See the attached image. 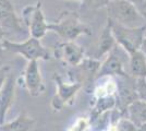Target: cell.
<instances>
[{
	"mask_svg": "<svg viewBox=\"0 0 146 131\" xmlns=\"http://www.w3.org/2000/svg\"><path fill=\"white\" fill-rule=\"evenodd\" d=\"M108 20L125 27H142L146 20L137 7L127 0H109L106 5Z\"/></svg>",
	"mask_w": 146,
	"mask_h": 131,
	"instance_id": "cell-1",
	"label": "cell"
},
{
	"mask_svg": "<svg viewBox=\"0 0 146 131\" xmlns=\"http://www.w3.org/2000/svg\"><path fill=\"white\" fill-rule=\"evenodd\" d=\"M113 36L118 45H120L129 54L140 50L146 35V25L142 27H125L108 20Z\"/></svg>",
	"mask_w": 146,
	"mask_h": 131,
	"instance_id": "cell-2",
	"label": "cell"
},
{
	"mask_svg": "<svg viewBox=\"0 0 146 131\" xmlns=\"http://www.w3.org/2000/svg\"><path fill=\"white\" fill-rule=\"evenodd\" d=\"M1 48L13 54H18L23 56L29 61L38 60V59H47L48 53L45 49L40 41L38 38L32 37L22 41V42H12L9 39H3L1 43Z\"/></svg>",
	"mask_w": 146,
	"mask_h": 131,
	"instance_id": "cell-3",
	"label": "cell"
},
{
	"mask_svg": "<svg viewBox=\"0 0 146 131\" xmlns=\"http://www.w3.org/2000/svg\"><path fill=\"white\" fill-rule=\"evenodd\" d=\"M129 58L130 54L120 45L116 44V46L108 53V56L106 57L105 61L103 63L99 75H121L125 76L127 68H128Z\"/></svg>",
	"mask_w": 146,
	"mask_h": 131,
	"instance_id": "cell-4",
	"label": "cell"
},
{
	"mask_svg": "<svg viewBox=\"0 0 146 131\" xmlns=\"http://www.w3.org/2000/svg\"><path fill=\"white\" fill-rule=\"evenodd\" d=\"M15 81L12 73H8L6 81L0 90V125L5 122V118L14 98Z\"/></svg>",
	"mask_w": 146,
	"mask_h": 131,
	"instance_id": "cell-5",
	"label": "cell"
},
{
	"mask_svg": "<svg viewBox=\"0 0 146 131\" xmlns=\"http://www.w3.org/2000/svg\"><path fill=\"white\" fill-rule=\"evenodd\" d=\"M49 29L59 33L62 37L67 38L69 41L78 37L80 34L85 33L86 27L84 24H81L79 21L74 18H68L62 22L56 24L49 25Z\"/></svg>",
	"mask_w": 146,
	"mask_h": 131,
	"instance_id": "cell-6",
	"label": "cell"
},
{
	"mask_svg": "<svg viewBox=\"0 0 146 131\" xmlns=\"http://www.w3.org/2000/svg\"><path fill=\"white\" fill-rule=\"evenodd\" d=\"M25 84L32 96H38L43 91L42 75L37 60L29 61L25 69Z\"/></svg>",
	"mask_w": 146,
	"mask_h": 131,
	"instance_id": "cell-7",
	"label": "cell"
},
{
	"mask_svg": "<svg viewBox=\"0 0 146 131\" xmlns=\"http://www.w3.org/2000/svg\"><path fill=\"white\" fill-rule=\"evenodd\" d=\"M27 25L30 27L31 36L38 38V39L44 37L46 32L49 30V25L46 23V20H45V17H44L40 1H38L36 3V6L34 8V12L32 14L30 22H29Z\"/></svg>",
	"mask_w": 146,
	"mask_h": 131,
	"instance_id": "cell-8",
	"label": "cell"
},
{
	"mask_svg": "<svg viewBox=\"0 0 146 131\" xmlns=\"http://www.w3.org/2000/svg\"><path fill=\"white\" fill-rule=\"evenodd\" d=\"M127 73L134 80L146 79V55L141 49L130 54Z\"/></svg>",
	"mask_w": 146,
	"mask_h": 131,
	"instance_id": "cell-9",
	"label": "cell"
},
{
	"mask_svg": "<svg viewBox=\"0 0 146 131\" xmlns=\"http://www.w3.org/2000/svg\"><path fill=\"white\" fill-rule=\"evenodd\" d=\"M128 118L139 128L146 125V102L136 98L127 107Z\"/></svg>",
	"mask_w": 146,
	"mask_h": 131,
	"instance_id": "cell-10",
	"label": "cell"
},
{
	"mask_svg": "<svg viewBox=\"0 0 146 131\" xmlns=\"http://www.w3.org/2000/svg\"><path fill=\"white\" fill-rule=\"evenodd\" d=\"M59 50V56L60 58H63L67 63L76 65L81 61L82 57H83V50L79 45L72 42H68V43L61 44L58 47Z\"/></svg>",
	"mask_w": 146,
	"mask_h": 131,
	"instance_id": "cell-11",
	"label": "cell"
},
{
	"mask_svg": "<svg viewBox=\"0 0 146 131\" xmlns=\"http://www.w3.org/2000/svg\"><path fill=\"white\" fill-rule=\"evenodd\" d=\"M116 38L113 36L111 26H110L109 22H108L107 25L105 26V29L103 30L100 37H99V45H98L97 54H96L97 57L108 54L110 50L116 46Z\"/></svg>",
	"mask_w": 146,
	"mask_h": 131,
	"instance_id": "cell-12",
	"label": "cell"
},
{
	"mask_svg": "<svg viewBox=\"0 0 146 131\" xmlns=\"http://www.w3.org/2000/svg\"><path fill=\"white\" fill-rule=\"evenodd\" d=\"M34 120L26 115H20L10 122L0 125V131H30Z\"/></svg>",
	"mask_w": 146,
	"mask_h": 131,
	"instance_id": "cell-13",
	"label": "cell"
},
{
	"mask_svg": "<svg viewBox=\"0 0 146 131\" xmlns=\"http://www.w3.org/2000/svg\"><path fill=\"white\" fill-rule=\"evenodd\" d=\"M116 131H137L139 127L129 118H120L115 127Z\"/></svg>",
	"mask_w": 146,
	"mask_h": 131,
	"instance_id": "cell-14",
	"label": "cell"
},
{
	"mask_svg": "<svg viewBox=\"0 0 146 131\" xmlns=\"http://www.w3.org/2000/svg\"><path fill=\"white\" fill-rule=\"evenodd\" d=\"M136 93L140 100L146 102V79L136 80Z\"/></svg>",
	"mask_w": 146,
	"mask_h": 131,
	"instance_id": "cell-15",
	"label": "cell"
},
{
	"mask_svg": "<svg viewBox=\"0 0 146 131\" xmlns=\"http://www.w3.org/2000/svg\"><path fill=\"white\" fill-rule=\"evenodd\" d=\"M0 10L14 11V8L10 0H0Z\"/></svg>",
	"mask_w": 146,
	"mask_h": 131,
	"instance_id": "cell-16",
	"label": "cell"
},
{
	"mask_svg": "<svg viewBox=\"0 0 146 131\" xmlns=\"http://www.w3.org/2000/svg\"><path fill=\"white\" fill-rule=\"evenodd\" d=\"M127 1H129V2H131V3L135 5V6L140 9V10H141V8L145 5V0H127Z\"/></svg>",
	"mask_w": 146,
	"mask_h": 131,
	"instance_id": "cell-17",
	"label": "cell"
},
{
	"mask_svg": "<svg viewBox=\"0 0 146 131\" xmlns=\"http://www.w3.org/2000/svg\"><path fill=\"white\" fill-rule=\"evenodd\" d=\"M7 75H6V73H5V69H1V70H0V90H1V87L3 85L5 81H6Z\"/></svg>",
	"mask_w": 146,
	"mask_h": 131,
	"instance_id": "cell-18",
	"label": "cell"
},
{
	"mask_svg": "<svg viewBox=\"0 0 146 131\" xmlns=\"http://www.w3.org/2000/svg\"><path fill=\"white\" fill-rule=\"evenodd\" d=\"M5 35H6V31L3 30L2 26H0V48H1V43L5 39Z\"/></svg>",
	"mask_w": 146,
	"mask_h": 131,
	"instance_id": "cell-19",
	"label": "cell"
},
{
	"mask_svg": "<svg viewBox=\"0 0 146 131\" xmlns=\"http://www.w3.org/2000/svg\"><path fill=\"white\" fill-rule=\"evenodd\" d=\"M141 50L146 55V35L144 37V41H143V44H142V47H141Z\"/></svg>",
	"mask_w": 146,
	"mask_h": 131,
	"instance_id": "cell-20",
	"label": "cell"
},
{
	"mask_svg": "<svg viewBox=\"0 0 146 131\" xmlns=\"http://www.w3.org/2000/svg\"><path fill=\"white\" fill-rule=\"evenodd\" d=\"M141 11H142L143 15H144V18H145V20H146V5H144V6L141 8Z\"/></svg>",
	"mask_w": 146,
	"mask_h": 131,
	"instance_id": "cell-21",
	"label": "cell"
},
{
	"mask_svg": "<svg viewBox=\"0 0 146 131\" xmlns=\"http://www.w3.org/2000/svg\"><path fill=\"white\" fill-rule=\"evenodd\" d=\"M0 54H1V48H0Z\"/></svg>",
	"mask_w": 146,
	"mask_h": 131,
	"instance_id": "cell-22",
	"label": "cell"
},
{
	"mask_svg": "<svg viewBox=\"0 0 146 131\" xmlns=\"http://www.w3.org/2000/svg\"><path fill=\"white\" fill-rule=\"evenodd\" d=\"M79 1H84V0H79Z\"/></svg>",
	"mask_w": 146,
	"mask_h": 131,
	"instance_id": "cell-23",
	"label": "cell"
},
{
	"mask_svg": "<svg viewBox=\"0 0 146 131\" xmlns=\"http://www.w3.org/2000/svg\"><path fill=\"white\" fill-rule=\"evenodd\" d=\"M145 5H146V0H145Z\"/></svg>",
	"mask_w": 146,
	"mask_h": 131,
	"instance_id": "cell-24",
	"label": "cell"
},
{
	"mask_svg": "<svg viewBox=\"0 0 146 131\" xmlns=\"http://www.w3.org/2000/svg\"><path fill=\"white\" fill-rule=\"evenodd\" d=\"M0 26H1V25H0Z\"/></svg>",
	"mask_w": 146,
	"mask_h": 131,
	"instance_id": "cell-25",
	"label": "cell"
}]
</instances>
